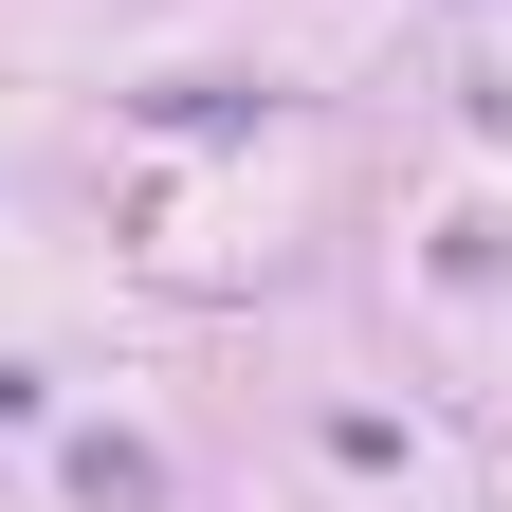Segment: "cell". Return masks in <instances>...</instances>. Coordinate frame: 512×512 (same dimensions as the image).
<instances>
[{"label": "cell", "mask_w": 512, "mask_h": 512, "mask_svg": "<svg viewBox=\"0 0 512 512\" xmlns=\"http://www.w3.org/2000/svg\"><path fill=\"white\" fill-rule=\"evenodd\" d=\"M74 494H92V512H165V458H128V439H74Z\"/></svg>", "instance_id": "obj_1"}]
</instances>
